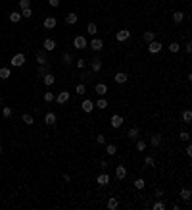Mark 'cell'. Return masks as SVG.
Segmentation results:
<instances>
[{
  "instance_id": "53",
  "label": "cell",
  "mask_w": 192,
  "mask_h": 210,
  "mask_svg": "<svg viewBox=\"0 0 192 210\" xmlns=\"http://www.w3.org/2000/svg\"><path fill=\"white\" fill-rule=\"evenodd\" d=\"M0 154H2V145H0Z\"/></svg>"
},
{
  "instance_id": "9",
  "label": "cell",
  "mask_w": 192,
  "mask_h": 210,
  "mask_svg": "<svg viewBox=\"0 0 192 210\" xmlns=\"http://www.w3.org/2000/svg\"><path fill=\"white\" fill-rule=\"evenodd\" d=\"M96 183L98 185H102V187H106V185H110V173H106V172H102L96 178Z\"/></svg>"
},
{
  "instance_id": "38",
  "label": "cell",
  "mask_w": 192,
  "mask_h": 210,
  "mask_svg": "<svg viewBox=\"0 0 192 210\" xmlns=\"http://www.w3.org/2000/svg\"><path fill=\"white\" fill-rule=\"evenodd\" d=\"M19 4V10H25V8H31V0H17Z\"/></svg>"
},
{
  "instance_id": "4",
  "label": "cell",
  "mask_w": 192,
  "mask_h": 210,
  "mask_svg": "<svg viewBox=\"0 0 192 210\" xmlns=\"http://www.w3.org/2000/svg\"><path fill=\"white\" fill-rule=\"evenodd\" d=\"M123 121H125V120H123V116L114 114V116H111V120H110V125L114 127V129H119V127L123 125Z\"/></svg>"
},
{
  "instance_id": "11",
  "label": "cell",
  "mask_w": 192,
  "mask_h": 210,
  "mask_svg": "<svg viewBox=\"0 0 192 210\" xmlns=\"http://www.w3.org/2000/svg\"><path fill=\"white\" fill-rule=\"evenodd\" d=\"M127 79H129V75H127L125 71H117V73H115V77H114V81H115L117 85H123V83H127Z\"/></svg>"
},
{
  "instance_id": "28",
  "label": "cell",
  "mask_w": 192,
  "mask_h": 210,
  "mask_svg": "<svg viewBox=\"0 0 192 210\" xmlns=\"http://www.w3.org/2000/svg\"><path fill=\"white\" fill-rule=\"evenodd\" d=\"M138 133H140L138 127H131V129L127 131V137H129V139H137V137H138Z\"/></svg>"
},
{
  "instance_id": "37",
  "label": "cell",
  "mask_w": 192,
  "mask_h": 210,
  "mask_svg": "<svg viewBox=\"0 0 192 210\" xmlns=\"http://www.w3.org/2000/svg\"><path fill=\"white\" fill-rule=\"evenodd\" d=\"M75 93H77V95H85V93H87V87H85V83H79V85L75 87Z\"/></svg>"
},
{
  "instance_id": "50",
  "label": "cell",
  "mask_w": 192,
  "mask_h": 210,
  "mask_svg": "<svg viewBox=\"0 0 192 210\" xmlns=\"http://www.w3.org/2000/svg\"><path fill=\"white\" fill-rule=\"evenodd\" d=\"M185 50H186V54H190V52H192V42H190V41L185 45Z\"/></svg>"
},
{
  "instance_id": "46",
  "label": "cell",
  "mask_w": 192,
  "mask_h": 210,
  "mask_svg": "<svg viewBox=\"0 0 192 210\" xmlns=\"http://www.w3.org/2000/svg\"><path fill=\"white\" fill-rule=\"evenodd\" d=\"M85 66H87V60H83V58L77 60V68H79V70H85Z\"/></svg>"
},
{
  "instance_id": "47",
  "label": "cell",
  "mask_w": 192,
  "mask_h": 210,
  "mask_svg": "<svg viewBox=\"0 0 192 210\" xmlns=\"http://www.w3.org/2000/svg\"><path fill=\"white\" fill-rule=\"evenodd\" d=\"M179 139H180V141H188V139H190V135H188V131H180V135H179Z\"/></svg>"
},
{
  "instance_id": "21",
  "label": "cell",
  "mask_w": 192,
  "mask_h": 210,
  "mask_svg": "<svg viewBox=\"0 0 192 210\" xmlns=\"http://www.w3.org/2000/svg\"><path fill=\"white\" fill-rule=\"evenodd\" d=\"M77 19H79L77 14H67V16H65V23H67V25H75Z\"/></svg>"
},
{
  "instance_id": "27",
  "label": "cell",
  "mask_w": 192,
  "mask_h": 210,
  "mask_svg": "<svg viewBox=\"0 0 192 210\" xmlns=\"http://www.w3.org/2000/svg\"><path fill=\"white\" fill-rule=\"evenodd\" d=\"M48 71H50L48 64H44V66H39V70H37V75H39V77H42V75H46Z\"/></svg>"
},
{
  "instance_id": "48",
  "label": "cell",
  "mask_w": 192,
  "mask_h": 210,
  "mask_svg": "<svg viewBox=\"0 0 192 210\" xmlns=\"http://www.w3.org/2000/svg\"><path fill=\"white\" fill-rule=\"evenodd\" d=\"M79 79H81V81H87V79H88V73H87V71H81V73H79Z\"/></svg>"
},
{
  "instance_id": "16",
  "label": "cell",
  "mask_w": 192,
  "mask_h": 210,
  "mask_svg": "<svg viewBox=\"0 0 192 210\" xmlns=\"http://www.w3.org/2000/svg\"><path fill=\"white\" fill-rule=\"evenodd\" d=\"M115 178L117 179H125L127 178V168H125V166H117V168H115Z\"/></svg>"
},
{
  "instance_id": "20",
  "label": "cell",
  "mask_w": 192,
  "mask_h": 210,
  "mask_svg": "<svg viewBox=\"0 0 192 210\" xmlns=\"http://www.w3.org/2000/svg\"><path fill=\"white\" fill-rule=\"evenodd\" d=\"M44 124H46V125H54L56 124V114L54 112H48L46 116H44Z\"/></svg>"
},
{
  "instance_id": "7",
  "label": "cell",
  "mask_w": 192,
  "mask_h": 210,
  "mask_svg": "<svg viewBox=\"0 0 192 210\" xmlns=\"http://www.w3.org/2000/svg\"><path fill=\"white\" fill-rule=\"evenodd\" d=\"M25 64V54H16V56L12 58V66H14V68H21V66H23Z\"/></svg>"
},
{
  "instance_id": "15",
  "label": "cell",
  "mask_w": 192,
  "mask_h": 210,
  "mask_svg": "<svg viewBox=\"0 0 192 210\" xmlns=\"http://www.w3.org/2000/svg\"><path fill=\"white\" fill-rule=\"evenodd\" d=\"M81 108H83V112H87V114H90L94 110V102L90 100V98H87V100H83V104H81Z\"/></svg>"
},
{
  "instance_id": "31",
  "label": "cell",
  "mask_w": 192,
  "mask_h": 210,
  "mask_svg": "<svg viewBox=\"0 0 192 210\" xmlns=\"http://www.w3.org/2000/svg\"><path fill=\"white\" fill-rule=\"evenodd\" d=\"M144 187H146V181L142 179V178H138V179H134V189H144Z\"/></svg>"
},
{
  "instance_id": "30",
  "label": "cell",
  "mask_w": 192,
  "mask_h": 210,
  "mask_svg": "<svg viewBox=\"0 0 192 210\" xmlns=\"http://www.w3.org/2000/svg\"><path fill=\"white\" fill-rule=\"evenodd\" d=\"M8 17H10V21H12V23H17V21L21 19V12H12Z\"/></svg>"
},
{
  "instance_id": "17",
  "label": "cell",
  "mask_w": 192,
  "mask_h": 210,
  "mask_svg": "<svg viewBox=\"0 0 192 210\" xmlns=\"http://www.w3.org/2000/svg\"><path fill=\"white\" fill-rule=\"evenodd\" d=\"M190 197H192V189L190 187H183L180 189V201H190Z\"/></svg>"
},
{
  "instance_id": "51",
  "label": "cell",
  "mask_w": 192,
  "mask_h": 210,
  "mask_svg": "<svg viewBox=\"0 0 192 210\" xmlns=\"http://www.w3.org/2000/svg\"><path fill=\"white\" fill-rule=\"evenodd\" d=\"M186 156H192V147H190V145L186 147Z\"/></svg>"
},
{
  "instance_id": "2",
  "label": "cell",
  "mask_w": 192,
  "mask_h": 210,
  "mask_svg": "<svg viewBox=\"0 0 192 210\" xmlns=\"http://www.w3.org/2000/svg\"><path fill=\"white\" fill-rule=\"evenodd\" d=\"M88 48L94 50V52H102L104 50V41L102 39H92V41L88 42Z\"/></svg>"
},
{
  "instance_id": "24",
  "label": "cell",
  "mask_w": 192,
  "mask_h": 210,
  "mask_svg": "<svg viewBox=\"0 0 192 210\" xmlns=\"http://www.w3.org/2000/svg\"><path fill=\"white\" fill-rule=\"evenodd\" d=\"M108 208H110V210H117V208H119V201H117L115 197H111L110 201H108Z\"/></svg>"
},
{
  "instance_id": "23",
  "label": "cell",
  "mask_w": 192,
  "mask_h": 210,
  "mask_svg": "<svg viewBox=\"0 0 192 210\" xmlns=\"http://www.w3.org/2000/svg\"><path fill=\"white\" fill-rule=\"evenodd\" d=\"M185 17H186L185 12H175L173 14V23H180V21H185Z\"/></svg>"
},
{
  "instance_id": "26",
  "label": "cell",
  "mask_w": 192,
  "mask_h": 210,
  "mask_svg": "<svg viewBox=\"0 0 192 210\" xmlns=\"http://www.w3.org/2000/svg\"><path fill=\"white\" fill-rule=\"evenodd\" d=\"M115 152H117V145H114V143H110V145H106V154H110V156H114Z\"/></svg>"
},
{
  "instance_id": "44",
  "label": "cell",
  "mask_w": 192,
  "mask_h": 210,
  "mask_svg": "<svg viewBox=\"0 0 192 210\" xmlns=\"http://www.w3.org/2000/svg\"><path fill=\"white\" fill-rule=\"evenodd\" d=\"M154 210H165V203H162V201H157V203H154V206H152Z\"/></svg>"
},
{
  "instance_id": "29",
  "label": "cell",
  "mask_w": 192,
  "mask_h": 210,
  "mask_svg": "<svg viewBox=\"0 0 192 210\" xmlns=\"http://www.w3.org/2000/svg\"><path fill=\"white\" fill-rule=\"evenodd\" d=\"M142 37H144V41H146V42H152V41L156 39V33H154V31H144V35H142Z\"/></svg>"
},
{
  "instance_id": "41",
  "label": "cell",
  "mask_w": 192,
  "mask_h": 210,
  "mask_svg": "<svg viewBox=\"0 0 192 210\" xmlns=\"http://www.w3.org/2000/svg\"><path fill=\"white\" fill-rule=\"evenodd\" d=\"M54 98H56V95L54 93H44V102H54Z\"/></svg>"
},
{
  "instance_id": "36",
  "label": "cell",
  "mask_w": 192,
  "mask_h": 210,
  "mask_svg": "<svg viewBox=\"0 0 192 210\" xmlns=\"http://www.w3.org/2000/svg\"><path fill=\"white\" fill-rule=\"evenodd\" d=\"M21 120H23V124H27V125H33V124H35V120H33L31 114H23V118H21Z\"/></svg>"
},
{
  "instance_id": "40",
  "label": "cell",
  "mask_w": 192,
  "mask_h": 210,
  "mask_svg": "<svg viewBox=\"0 0 192 210\" xmlns=\"http://www.w3.org/2000/svg\"><path fill=\"white\" fill-rule=\"evenodd\" d=\"M21 17H33V10L31 8H25V10H21Z\"/></svg>"
},
{
  "instance_id": "10",
  "label": "cell",
  "mask_w": 192,
  "mask_h": 210,
  "mask_svg": "<svg viewBox=\"0 0 192 210\" xmlns=\"http://www.w3.org/2000/svg\"><path fill=\"white\" fill-rule=\"evenodd\" d=\"M44 29H54L56 25H58V21H56V17L54 16H48V17H44Z\"/></svg>"
},
{
  "instance_id": "39",
  "label": "cell",
  "mask_w": 192,
  "mask_h": 210,
  "mask_svg": "<svg viewBox=\"0 0 192 210\" xmlns=\"http://www.w3.org/2000/svg\"><path fill=\"white\" fill-rule=\"evenodd\" d=\"M62 60H63V64H71V62H73V56H71V52H63Z\"/></svg>"
},
{
  "instance_id": "49",
  "label": "cell",
  "mask_w": 192,
  "mask_h": 210,
  "mask_svg": "<svg viewBox=\"0 0 192 210\" xmlns=\"http://www.w3.org/2000/svg\"><path fill=\"white\" fill-rule=\"evenodd\" d=\"M48 4H50L52 8H58V6H60V0H48Z\"/></svg>"
},
{
  "instance_id": "43",
  "label": "cell",
  "mask_w": 192,
  "mask_h": 210,
  "mask_svg": "<svg viewBox=\"0 0 192 210\" xmlns=\"http://www.w3.org/2000/svg\"><path fill=\"white\" fill-rule=\"evenodd\" d=\"M144 164H146V166H148V168H152V166L156 164V160H154V156H146V158H144Z\"/></svg>"
},
{
  "instance_id": "5",
  "label": "cell",
  "mask_w": 192,
  "mask_h": 210,
  "mask_svg": "<svg viewBox=\"0 0 192 210\" xmlns=\"http://www.w3.org/2000/svg\"><path fill=\"white\" fill-rule=\"evenodd\" d=\"M162 48H163V45H162V42H157L156 39H154L152 42H148V52H150V54H157V52H162Z\"/></svg>"
},
{
  "instance_id": "19",
  "label": "cell",
  "mask_w": 192,
  "mask_h": 210,
  "mask_svg": "<svg viewBox=\"0 0 192 210\" xmlns=\"http://www.w3.org/2000/svg\"><path fill=\"white\" fill-rule=\"evenodd\" d=\"M54 81H56V79H54V75H52L50 71H48L46 75H42V83L46 85V87H52V85H54Z\"/></svg>"
},
{
  "instance_id": "22",
  "label": "cell",
  "mask_w": 192,
  "mask_h": 210,
  "mask_svg": "<svg viewBox=\"0 0 192 210\" xmlns=\"http://www.w3.org/2000/svg\"><path fill=\"white\" fill-rule=\"evenodd\" d=\"M94 106H96V108H100V110H106V108H108V100H106L104 96H100L98 100L94 102Z\"/></svg>"
},
{
  "instance_id": "34",
  "label": "cell",
  "mask_w": 192,
  "mask_h": 210,
  "mask_svg": "<svg viewBox=\"0 0 192 210\" xmlns=\"http://www.w3.org/2000/svg\"><path fill=\"white\" fill-rule=\"evenodd\" d=\"M87 31H88V35H96V33H98L96 23H88V25H87Z\"/></svg>"
},
{
  "instance_id": "3",
  "label": "cell",
  "mask_w": 192,
  "mask_h": 210,
  "mask_svg": "<svg viewBox=\"0 0 192 210\" xmlns=\"http://www.w3.org/2000/svg\"><path fill=\"white\" fill-rule=\"evenodd\" d=\"M69 98H71V93H69V91H62V93L56 95L54 100L58 102V104H65V102H69Z\"/></svg>"
},
{
  "instance_id": "12",
  "label": "cell",
  "mask_w": 192,
  "mask_h": 210,
  "mask_svg": "<svg viewBox=\"0 0 192 210\" xmlns=\"http://www.w3.org/2000/svg\"><path fill=\"white\" fill-rule=\"evenodd\" d=\"M42 48L46 50V52H52V50L56 48V41H54V39H44V41H42Z\"/></svg>"
},
{
  "instance_id": "33",
  "label": "cell",
  "mask_w": 192,
  "mask_h": 210,
  "mask_svg": "<svg viewBox=\"0 0 192 210\" xmlns=\"http://www.w3.org/2000/svg\"><path fill=\"white\" fill-rule=\"evenodd\" d=\"M183 121H185V124H190V121H192V112H190V110H185V112H183Z\"/></svg>"
},
{
  "instance_id": "13",
  "label": "cell",
  "mask_w": 192,
  "mask_h": 210,
  "mask_svg": "<svg viewBox=\"0 0 192 210\" xmlns=\"http://www.w3.org/2000/svg\"><path fill=\"white\" fill-rule=\"evenodd\" d=\"M37 64H39V66H44V64H48V56H46V50H39V52H37Z\"/></svg>"
},
{
  "instance_id": "1",
  "label": "cell",
  "mask_w": 192,
  "mask_h": 210,
  "mask_svg": "<svg viewBox=\"0 0 192 210\" xmlns=\"http://www.w3.org/2000/svg\"><path fill=\"white\" fill-rule=\"evenodd\" d=\"M73 46H75L77 50H85V48L88 46V41H87V37H83V35H77V37L73 39Z\"/></svg>"
},
{
  "instance_id": "35",
  "label": "cell",
  "mask_w": 192,
  "mask_h": 210,
  "mask_svg": "<svg viewBox=\"0 0 192 210\" xmlns=\"http://www.w3.org/2000/svg\"><path fill=\"white\" fill-rule=\"evenodd\" d=\"M169 50H171L173 54H177V52L180 50V45H179V42H175V41H173V42H169Z\"/></svg>"
},
{
  "instance_id": "45",
  "label": "cell",
  "mask_w": 192,
  "mask_h": 210,
  "mask_svg": "<svg viewBox=\"0 0 192 210\" xmlns=\"http://www.w3.org/2000/svg\"><path fill=\"white\" fill-rule=\"evenodd\" d=\"M96 143H98V145H104V143H106V135H104V133L96 135Z\"/></svg>"
},
{
  "instance_id": "18",
  "label": "cell",
  "mask_w": 192,
  "mask_h": 210,
  "mask_svg": "<svg viewBox=\"0 0 192 210\" xmlns=\"http://www.w3.org/2000/svg\"><path fill=\"white\" fill-rule=\"evenodd\" d=\"M162 141H163V139H162V135H160V133L152 135V137H150V147H160V145H162Z\"/></svg>"
},
{
  "instance_id": "8",
  "label": "cell",
  "mask_w": 192,
  "mask_h": 210,
  "mask_svg": "<svg viewBox=\"0 0 192 210\" xmlns=\"http://www.w3.org/2000/svg\"><path fill=\"white\" fill-rule=\"evenodd\" d=\"M129 37H131V31H129V29H121V31H117V35H115V39H117L119 42L129 41Z\"/></svg>"
},
{
  "instance_id": "6",
  "label": "cell",
  "mask_w": 192,
  "mask_h": 210,
  "mask_svg": "<svg viewBox=\"0 0 192 210\" xmlns=\"http://www.w3.org/2000/svg\"><path fill=\"white\" fill-rule=\"evenodd\" d=\"M90 70H92V73H98L100 70H102V60H100L98 56H94L92 60H90Z\"/></svg>"
},
{
  "instance_id": "42",
  "label": "cell",
  "mask_w": 192,
  "mask_h": 210,
  "mask_svg": "<svg viewBox=\"0 0 192 210\" xmlns=\"http://www.w3.org/2000/svg\"><path fill=\"white\" fill-rule=\"evenodd\" d=\"M0 114H2L4 118H12V108H2V110H0Z\"/></svg>"
},
{
  "instance_id": "14",
  "label": "cell",
  "mask_w": 192,
  "mask_h": 210,
  "mask_svg": "<svg viewBox=\"0 0 192 210\" xmlns=\"http://www.w3.org/2000/svg\"><path fill=\"white\" fill-rule=\"evenodd\" d=\"M94 93H96L98 96H104V95L108 93V85H106V83H96V87H94Z\"/></svg>"
},
{
  "instance_id": "25",
  "label": "cell",
  "mask_w": 192,
  "mask_h": 210,
  "mask_svg": "<svg viewBox=\"0 0 192 210\" xmlns=\"http://www.w3.org/2000/svg\"><path fill=\"white\" fill-rule=\"evenodd\" d=\"M10 75H12V71H10V68H0V79H10Z\"/></svg>"
},
{
  "instance_id": "52",
  "label": "cell",
  "mask_w": 192,
  "mask_h": 210,
  "mask_svg": "<svg viewBox=\"0 0 192 210\" xmlns=\"http://www.w3.org/2000/svg\"><path fill=\"white\" fill-rule=\"evenodd\" d=\"M156 197H157V198L163 197V191H162V189H157V191H156Z\"/></svg>"
},
{
  "instance_id": "32",
  "label": "cell",
  "mask_w": 192,
  "mask_h": 210,
  "mask_svg": "<svg viewBox=\"0 0 192 210\" xmlns=\"http://www.w3.org/2000/svg\"><path fill=\"white\" fill-rule=\"evenodd\" d=\"M146 145H148L146 141L138 139V141H137V150H138V152H144V150H146Z\"/></svg>"
}]
</instances>
